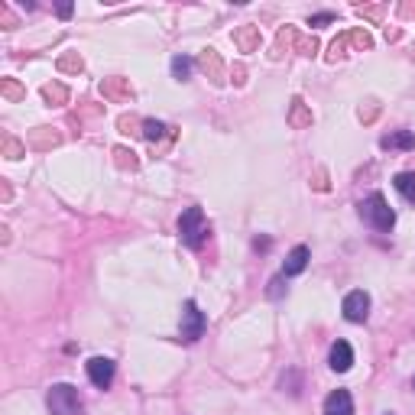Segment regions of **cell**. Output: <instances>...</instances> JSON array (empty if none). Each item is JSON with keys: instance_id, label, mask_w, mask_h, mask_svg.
Instances as JSON below:
<instances>
[{"instance_id": "obj_26", "label": "cell", "mask_w": 415, "mask_h": 415, "mask_svg": "<svg viewBox=\"0 0 415 415\" xmlns=\"http://www.w3.org/2000/svg\"><path fill=\"white\" fill-rule=\"evenodd\" d=\"M386 415H392V412H386Z\"/></svg>"}, {"instance_id": "obj_23", "label": "cell", "mask_w": 415, "mask_h": 415, "mask_svg": "<svg viewBox=\"0 0 415 415\" xmlns=\"http://www.w3.org/2000/svg\"><path fill=\"white\" fill-rule=\"evenodd\" d=\"M283 279L285 276H276L273 283H269V299H279V295H283Z\"/></svg>"}, {"instance_id": "obj_1", "label": "cell", "mask_w": 415, "mask_h": 415, "mask_svg": "<svg viewBox=\"0 0 415 415\" xmlns=\"http://www.w3.org/2000/svg\"><path fill=\"white\" fill-rule=\"evenodd\" d=\"M178 237H182L185 246H201L208 237V224H205V211L198 205L195 208H185L182 217H178Z\"/></svg>"}, {"instance_id": "obj_25", "label": "cell", "mask_w": 415, "mask_h": 415, "mask_svg": "<svg viewBox=\"0 0 415 415\" xmlns=\"http://www.w3.org/2000/svg\"><path fill=\"white\" fill-rule=\"evenodd\" d=\"M59 16H72V4H62V7H59Z\"/></svg>"}, {"instance_id": "obj_9", "label": "cell", "mask_w": 415, "mask_h": 415, "mask_svg": "<svg viewBox=\"0 0 415 415\" xmlns=\"http://www.w3.org/2000/svg\"><path fill=\"white\" fill-rule=\"evenodd\" d=\"M324 415H354V399L347 390H334L324 399Z\"/></svg>"}, {"instance_id": "obj_18", "label": "cell", "mask_w": 415, "mask_h": 415, "mask_svg": "<svg viewBox=\"0 0 415 415\" xmlns=\"http://www.w3.org/2000/svg\"><path fill=\"white\" fill-rule=\"evenodd\" d=\"M201 69H205V72H211V75H221V59H217V52H215V49H205V55H201Z\"/></svg>"}, {"instance_id": "obj_19", "label": "cell", "mask_w": 415, "mask_h": 415, "mask_svg": "<svg viewBox=\"0 0 415 415\" xmlns=\"http://www.w3.org/2000/svg\"><path fill=\"white\" fill-rule=\"evenodd\" d=\"M4 153H7V159H20V156H26V147L13 137H4Z\"/></svg>"}, {"instance_id": "obj_12", "label": "cell", "mask_w": 415, "mask_h": 415, "mask_svg": "<svg viewBox=\"0 0 415 415\" xmlns=\"http://www.w3.org/2000/svg\"><path fill=\"white\" fill-rule=\"evenodd\" d=\"M392 185H396V192H399L402 198L415 201V172H399V176L392 178Z\"/></svg>"}, {"instance_id": "obj_14", "label": "cell", "mask_w": 415, "mask_h": 415, "mask_svg": "<svg viewBox=\"0 0 415 415\" xmlns=\"http://www.w3.org/2000/svg\"><path fill=\"white\" fill-rule=\"evenodd\" d=\"M192 65H195V62L188 59V55H176V59H172V75H176L178 81H188V75H192Z\"/></svg>"}, {"instance_id": "obj_3", "label": "cell", "mask_w": 415, "mask_h": 415, "mask_svg": "<svg viewBox=\"0 0 415 415\" xmlns=\"http://www.w3.org/2000/svg\"><path fill=\"white\" fill-rule=\"evenodd\" d=\"M46 406L52 415H78L81 412V396H78L75 386L69 383H55L46 396Z\"/></svg>"}, {"instance_id": "obj_10", "label": "cell", "mask_w": 415, "mask_h": 415, "mask_svg": "<svg viewBox=\"0 0 415 415\" xmlns=\"http://www.w3.org/2000/svg\"><path fill=\"white\" fill-rule=\"evenodd\" d=\"M380 143H383V149H412L415 147V133L412 130H399V133L383 137Z\"/></svg>"}, {"instance_id": "obj_15", "label": "cell", "mask_w": 415, "mask_h": 415, "mask_svg": "<svg viewBox=\"0 0 415 415\" xmlns=\"http://www.w3.org/2000/svg\"><path fill=\"white\" fill-rule=\"evenodd\" d=\"M344 42L347 46H354L357 52H363V49H370L373 42H370V36L363 30H351V33H344Z\"/></svg>"}, {"instance_id": "obj_16", "label": "cell", "mask_w": 415, "mask_h": 415, "mask_svg": "<svg viewBox=\"0 0 415 415\" xmlns=\"http://www.w3.org/2000/svg\"><path fill=\"white\" fill-rule=\"evenodd\" d=\"M0 94H4L7 101H20V98H26V91L20 88V81H13V78H4V81H0Z\"/></svg>"}, {"instance_id": "obj_6", "label": "cell", "mask_w": 415, "mask_h": 415, "mask_svg": "<svg viewBox=\"0 0 415 415\" xmlns=\"http://www.w3.org/2000/svg\"><path fill=\"white\" fill-rule=\"evenodd\" d=\"M114 360L110 357H91L88 360V380H91L98 390H108L110 383H114Z\"/></svg>"}, {"instance_id": "obj_21", "label": "cell", "mask_w": 415, "mask_h": 415, "mask_svg": "<svg viewBox=\"0 0 415 415\" xmlns=\"http://www.w3.org/2000/svg\"><path fill=\"white\" fill-rule=\"evenodd\" d=\"M59 69L62 72H81V59H78V52H69L59 59Z\"/></svg>"}, {"instance_id": "obj_13", "label": "cell", "mask_w": 415, "mask_h": 415, "mask_svg": "<svg viewBox=\"0 0 415 415\" xmlns=\"http://www.w3.org/2000/svg\"><path fill=\"white\" fill-rule=\"evenodd\" d=\"M101 91L108 94V98H133L130 85H127L123 78H110V81H104V85H101Z\"/></svg>"}, {"instance_id": "obj_4", "label": "cell", "mask_w": 415, "mask_h": 415, "mask_svg": "<svg viewBox=\"0 0 415 415\" xmlns=\"http://www.w3.org/2000/svg\"><path fill=\"white\" fill-rule=\"evenodd\" d=\"M205 324H208L205 312H201V308L188 299V302H185V308H182V341H185V344H195V341L205 334Z\"/></svg>"}, {"instance_id": "obj_8", "label": "cell", "mask_w": 415, "mask_h": 415, "mask_svg": "<svg viewBox=\"0 0 415 415\" xmlns=\"http://www.w3.org/2000/svg\"><path fill=\"white\" fill-rule=\"evenodd\" d=\"M308 260H312V250H308L305 244L292 246L289 256H285V263H283V276H299V273H305Z\"/></svg>"}, {"instance_id": "obj_2", "label": "cell", "mask_w": 415, "mask_h": 415, "mask_svg": "<svg viewBox=\"0 0 415 415\" xmlns=\"http://www.w3.org/2000/svg\"><path fill=\"white\" fill-rule=\"evenodd\" d=\"M360 217L367 224H373L377 231H392V224H396V211L386 205V198L380 192H373L367 201L360 205Z\"/></svg>"}, {"instance_id": "obj_5", "label": "cell", "mask_w": 415, "mask_h": 415, "mask_svg": "<svg viewBox=\"0 0 415 415\" xmlns=\"http://www.w3.org/2000/svg\"><path fill=\"white\" fill-rule=\"evenodd\" d=\"M341 312H344L347 322H354V324L367 322V315H370V295L363 292V289H354V292H347L344 302H341Z\"/></svg>"}, {"instance_id": "obj_17", "label": "cell", "mask_w": 415, "mask_h": 415, "mask_svg": "<svg viewBox=\"0 0 415 415\" xmlns=\"http://www.w3.org/2000/svg\"><path fill=\"white\" fill-rule=\"evenodd\" d=\"M42 98H46L49 104H62V101L69 98V91H65V85L52 81V85H46V88H42Z\"/></svg>"}, {"instance_id": "obj_22", "label": "cell", "mask_w": 415, "mask_h": 415, "mask_svg": "<svg viewBox=\"0 0 415 415\" xmlns=\"http://www.w3.org/2000/svg\"><path fill=\"white\" fill-rule=\"evenodd\" d=\"M344 55H347V42H344V36H341V39H334V42H331V55H328V59L338 62V59H344Z\"/></svg>"}, {"instance_id": "obj_11", "label": "cell", "mask_w": 415, "mask_h": 415, "mask_svg": "<svg viewBox=\"0 0 415 415\" xmlns=\"http://www.w3.org/2000/svg\"><path fill=\"white\" fill-rule=\"evenodd\" d=\"M234 42H237L244 52H254V49L260 46V30H256V26H244L240 33H234Z\"/></svg>"}, {"instance_id": "obj_20", "label": "cell", "mask_w": 415, "mask_h": 415, "mask_svg": "<svg viewBox=\"0 0 415 415\" xmlns=\"http://www.w3.org/2000/svg\"><path fill=\"white\" fill-rule=\"evenodd\" d=\"M143 137H147V140H162V137H166V123L143 120Z\"/></svg>"}, {"instance_id": "obj_24", "label": "cell", "mask_w": 415, "mask_h": 415, "mask_svg": "<svg viewBox=\"0 0 415 415\" xmlns=\"http://www.w3.org/2000/svg\"><path fill=\"white\" fill-rule=\"evenodd\" d=\"M331 20H334V13H318L308 20V26H324V23H331Z\"/></svg>"}, {"instance_id": "obj_7", "label": "cell", "mask_w": 415, "mask_h": 415, "mask_svg": "<svg viewBox=\"0 0 415 415\" xmlns=\"http://www.w3.org/2000/svg\"><path fill=\"white\" fill-rule=\"evenodd\" d=\"M328 367L334 373H347V370L354 367V347L347 344V341H334L331 344V354H328Z\"/></svg>"}]
</instances>
